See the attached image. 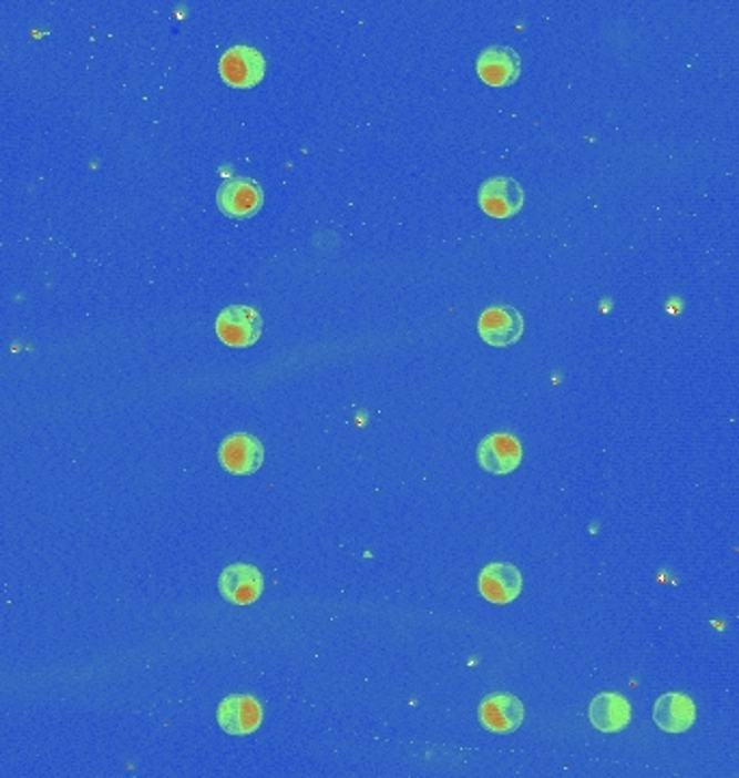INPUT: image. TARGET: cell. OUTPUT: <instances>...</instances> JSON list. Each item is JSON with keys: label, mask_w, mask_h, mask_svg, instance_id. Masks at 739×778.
Here are the masks:
<instances>
[{"label": "cell", "mask_w": 739, "mask_h": 778, "mask_svg": "<svg viewBox=\"0 0 739 778\" xmlns=\"http://www.w3.org/2000/svg\"><path fill=\"white\" fill-rule=\"evenodd\" d=\"M218 74L229 86H256L266 74V59L252 45H234L218 61Z\"/></svg>", "instance_id": "obj_1"}, {"label": "cell", "mask_w": 739, "mask_h": 778, "mask_svg": "<svg viewBox=\"0 0 739 778\" xmlns=\"http://www.w3.org/2000/svg\"><path fill=\"white\" fill-rule=\"evenodd\" d=\"M215 329L223 345L247 348L260 340L261 316L249 305H229L218 314Z\"/></svg>", "instance_id": "obj_2"}, {"label": "cell", "mask_w": 739, "mask_h": 778, "mask_svg": "<svg viewBox=\"0 0 739 778\" xmlns=\"http://www.w3.org/2000/svg\"><path fill=\"white\" fill-rule=\"evenodd\" d=\"M218 461L229 474H256L264 463V446L249 432H234L220 443Z\"/></svg>", "instance_id": "obj_3"}, {"label": "cell", "mask_w": 739, "mask_h": 778, "mask_svg": "<svg viewBox=\"0 0 739 778\" xmlns=\"http://www.w3.org/2000/svg\"><path fill=\"white\" fill-rule=\"evenodd\" d=\"M480 468L489 474H513L522 465V443L515 434L495 432L480 441Z\"/></svg>", "instance_id": "obj_4"}, {"label": "cell", "mask_w": 739, "mask_h": 778, "mask_svg": "<svg viewBox=\"0 0 739 778\" xmlns=\"http://www.w3.org/2000/svg\"><path fill=\"white\" fill-rule=\"evenodd\" d=\"M217 204L223 215L249 218L260 211L264 191L252 177H229L218 188Z\"/></svg>", "instance_id": "obj_5"}, {"label": "cell", "mask_w": 739, "mask_h": 778, "mask_svg": "<svg viewBox=\"0 0 739 778\" xmlns=\"http://www.w3.org/2000/svg\"><path fill=\"white\" fill-rule=\"evenodd\" d=\"M480 723L491 734H515L525 718V707L515 694H491L480 703Z\"/></svg>", "instance_id": "obj_6"}, {"label": "cell", "mask_w": 739, "mask_h": 778, "mask_svg": "<svg viewBox=\"0 0 739 778\" xmlns=\"http://www.w3.org/2000/svg\"><path fill=\"white\" fill-rule=\"evenodd\" d=\"M479 331L486 345L497 348L517 345L523 336V316L511 305L489 307L480 316Z\"/></svg>", "instance_id": "obj_7"}, {"label": "cell", "mask_w": 739, "mask_h": 778, "mask_svg": "<svg viewBox=\"0 0 739 778\" xmlns=\"http://www.w3.org/2000/svg\"><path fill=\"white\" fill-rule=\"evenodd\" d=\"M525 202L520 182L513 177H489L479 191L480 208L493 218H509L522 211Z\"/></svg>", "instance_id": "obj_8"}, {"label": "cell", "mask_w": 739, "mask_h": 778, "mask_svg": "<svg viewBox=\"0 0 739 778\" xmlns=\"http://www.w3.org/2000/svg\"><path fill=\"white\" fill-rule=\"evenodd\" d=\"M523 577L517 566L509 562H491L482 569L479 588L491 604H513L522 595Z\"/></svg>", "instance_id": "obj_9"}, {"label": "cell", "mask_w": 739, "mask_h": 778, "mask_svg": "<svg viewBox=\"0 0 739 778\" xmlns=\"http://www.w3.org/2000/svg\"><path fill=\"white\" fill-rule=\"evenodd\" d=\"M217 723L225 734H256L261 725L260 703L247 694H232V696L220 700L217 709Z\"/></svg>", "instance_id": "obj_10"}, {"label": "cell", "mask_w": 739, "mask_h": 778, "mask_svg": "<svg viewBox=\"0 0 739 778\" xmlns=\"http://www.w3.org/2000/svg\"><path fill=\"white\" fill-rule=\"evenodd\" d=\"M218 591L229 604H256L264 591V577L254 564H229L218 577Z\"/></svg>", "instance_id": "obj_11"}, {"label": "cell", "mask_w": 739, "mask_h": 778, "mask_svg": "<svg viewBox=\"0 0 739 778\" xmlns=\"http://www.w3.org/2000/svg\"><path fill=\"white\" fill-rule=\"evenodd\" d=\"M476 70L486 85H513L522 74V57L511 45H489L480 52Z\"/></svg>", "instance_id": "obj_12"}, {"label": "cell", "mask_w": 739, "mask_h": 778, "mask_svg": "<svg viewBox=\"0 0 739 778\" xmlns=\"http://www.w3.org/2000/svg\"><path fill=\"white\" fill-rule=\"evenodd\" d=\"M653 720L666 734H686L695 725V700L688 694L668 692L655 700Z\"/></svg>", "instance_id": "obj_13"}, {"label": "cell", "mask_w": 739, "mask_h": 778, "mask_svg": "<svg viewBox=\"0 0 739 778\" xmlns=\"http://www.w3.org/2000/svg\"><path fill=\"white\" fill-rule=\"evenodd\" d=\"M588 718L602 734H620L632 723V705L616 692H604L593 698Z\"/></svg>", "instance_id": "obj_14"}]
</instances>
